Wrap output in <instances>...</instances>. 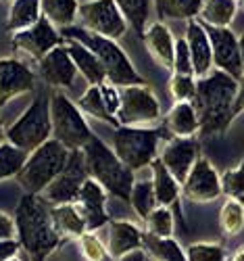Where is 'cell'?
<instances>
[{
    "instance_id": "1",
    "label": "cell",
    "mask_w": 244,
    "mask_h": 261,
    "mask_svg": "<svg viewBox=\"0 0 244 261\" xmlns=\"http://www.w3.org/2000/svg\"><path fill=\"white\" fill-rule=\"evenodd\" d=\"M238 94V80L224 71H211L207 77L196 80L194 109L201 121V134H224L234 121V100Z\"/></svg>"
},
{
    "instance_id": "2",
    "label": "cell",
    "mask_w": 244,
    "mask_h": 261,
    "mask_svg": "<svg viewBox=\"0 0 244 261\" xmlns=\"http://www.w3.org/2000/svg\"><path fill=\"white\" fill-rule=\"evenodd\" d=\"M17 241L32 261H46L59 247L61 236L55 230L50 205L40 194H23L15 211Z\"/></svg>"
},
{
    "instance_id": "3",
    "label": "cell",
    "mask_w": 244,
    "mask_h": 261,
    "mask_svg": "<svg viewBox=\"0 0 244 261\" xmlns=\"http://www.w3.org/2000/svg\"><path fill=\"white\" fill-rule=\"evenodd\" d=\"M84 159L88 167V176L98 182L109 194H115L117 199L129 203V194L134 188V171H131L117 155L113 146L104 144L102 138L92 136L84 148Z\"/></svg>"
},
{
    "instance_id": "4",
    "label": "cell",
    "mask_w": 244,
    "mask_h": 261,
    "mask_svg": "<svg viewBox=\"0 0 244 261\" xmlns=\"http://www.w3.org/2000/svg\"><path fill=\"white\" fill-rule=\"evenodd\" d=\"M61 36L65 40H77L82 42L84 46L90 48L98 61L102 63L104 67V73H106V80L111 84H115L117 88H125V86H138V84H146L140 73L136 71V67L131 65L129 57L125 55V50L117 44V40H109V38H102L98 34H92L84 28H67L63 30Z\"/></svg>"
},
{
    "instance_id": "5",
    "label": "cell",
    "mask_w": 244,
    "mask_h": 261,
    "mask_svg": "<svg viewBox=\"0 0 244 261\" xmlns=\"http://www.w3.org/2000/svg\"><path fill=\"white\" fill-rule=\"evenodd\" d=\"M163 138L161 127H125L119 125L113 132V150L115 155L131 169L140 171L159 159V144Z\"/></svg>"
},
{
    "instance_id": "6",
    "label": "cell",
    "mask_w": 244,
    "mask_h": 261,
    "mask_svg": "<svg viewBox=\"0 0 244 261\" xmlns=\"http://www.w3.org/2000/svg\"><path fill=\"white\" fill-rule=\"evenodd\" d=\"M50 138H52L50 96L40 94L21 113V117L11 127H7V142H11L13 146L30 155Z\"/></svg>"
},
{
    "instance_id": "7",
    "label": "cell",
    "mask_w": 244,
    "mask_h": 261,
    "mask_svg": "<svg viewBox=\"0 0 244 261\" xmlns=\"http://www.w3.org/2000/svg\"><path fill=\"white\" fill-rule=\"evenodd\" d=\"M69 153L61 142L50 138L48 142H44L40 148H36L34 153L28 155V161L23 169L19 171V184L25 188L30 194H42L59 173L65 169L69 159Z\"/></svg>"
},
{
    "instance_id": "8",
    "label": "cell",
    "mask_w": 244,
    "mask_h": 261,
    "mask_svg": "<svg viewBox=\"0 0 244 261\" xmlns=\"http://www.w3.org/2000/svg\"><path fill=\"white\" fill-rule=\"evenodd\" d=\"M50 123L52 138L67 150H82L94 136L79 107L65 92H55L50 96Z\"/></svg>"
},
{
    "instance_id": "9",
    "label": "cell",
    "mask_w": 244,
    "mask_h": 261,
    "mask_svg": "<svg viewBox=\"0 0 244 261\" xmlns=\"http://www.w3.org/2000/svg\"><path fill=\"white\" fill-rule=\"evenodd\" d=\"M161 119V105L148 84L121 88L117 123L125 127H152Z\"/></svg>"
},
{
    "instance_id": "10",
    "label": "cell",
    "mask_w": 244,
    "mask_h": 261,
    "mask_svg": "<svg viewBox=\"0 0 244 261\" xmlns=\"http://www.w3.org/2000/svg\"><path fill=\"white\" fill-rule=\"evenodd\" d=\"M77 19L84 30L109 40H119L129 28L115 0H86L79 5Z\"/></svg>"
},
{
    "instance_id": "11",
    "label": "cell",
    "mask_w": 244,
    "mask_h": 261,
    "mask_svg": "<svg viewBox=\"0 0 244 261\" xmlns=\"http://www.w3.org/2000/svg\"><path fill=\"white\" fill-rule=\"evenodd\" d=\"M88 178H90V176H88L84 150H71L65 169L59 173V176L46 188H44V192L40 194V197L46 201L50 207L75 203L77 194H79V190H82V186H84V182Z\"/></svg>"
},
{
    "instance_id": "12",
    "label": "cell",
    "mask_w": 244,
    "mask_h": 261,
    "mask_svg": "<svg viewBox=\"0 0 244 261\" xmlns=\"http://www.w3.org/2000/svg\"><path fill=\"white\" fill-rule=\"evenodd\" d=\"M207 34L213 48V67L240 82L244 77V71H242L238 36L230 28H207Z\"/></svg>"
},
{
    "instance_id": "13",
    "label": "cell",
    "mask_w": 244,
    "mask_h": 261,
    "mask_svg": "<svg viewBox=\"0 0 244 261\" xmlns=\"http://www.w3.org/2000/svg\"><path fill=\"white\" fill-rule=\"evenodd\" d=\"M182 194L192 203H211L221 197V176L209 159L198 157L182 184Z\"/></svg>"
},
{
    "instance_id": "14",
    "label": "cell",
    "mask_w": 244,
    "mask_h": 261,
    "mask_svg": "<svg viewBox=\"0 0 244 261\" xmlns=\"http://www.w3.org/2000/svg\"><path fill=\"white\" fill-rule=\"evenodd\" d=\"M63 44V36L61 32L50 25L46 19H40L36 25L23 30V32H17L13 34V46L19 53H25L32 59L40 61L42 57H46L52 48Z\"/></svg>"
},
{
    "instance_id": "15",
    "label": "cell",
    "mask_w": 244,
    "mask_h": 261,
    "mask_svg": "<svg viewBox=\"0 0 244 261\" xmlns=\"http://www.w3.org/2000/svg\"><path fill=\"white\" fill-rule=\"evenodd\" d=\"M36 88L34 71L23 61L15 57L0 59V107H5L15 96L28 94Z\"/></svg>"
},
{
    "instance_id": "16",
    "label": "cell",
    "mask_w": 244,
    "mask_h": 261,
    "mask_svg": "<svg viewBox=\"0 0 244 261\" xmlns=\"http://www.w3.org/2000/svg\"><path fill=\"white\" fill-rule=\"evenodd\" d=\"M198 153H201V146H198L194 138H173L165 144L159 159L171 176L180 184H184L190 169L194 167L198 157H201Z\"/></svg>"
},
{
    "instance_id": "17",
    "label": "cell",
    "mask_w": 244,
    "mask_h": 261,
    "mask_svg": "<svg viewBox=\"0 0 244 261\" xmlns=\"http://www.w3.org/2000/svg\"><path fill=\"white\" fill-rule=\"evenodd\" d=\"M38 71L44 77V82L52 88H71L75 77L79 75L65 44L52 48L46 57H42L38 61Z\"/></svg>"
},
{
    "instance_id": "18",
    "label": "cell",
    "mask_w": 244,
    "mask_h": 261,
    "mask_svg": "<svg viewBox=\"0 0 244 261\" xmlns=\"http://www.w3.org/2000/svg\"><path fill=\"white\" fill-rule=\"evenodd\" d=\"M106 190L94 182L92 178H88L77 194V201L73 203L79 211V215L84 217L88 232H94L98 228H102L109 222V213H106Z\"/></svg>"
},
{
    "instance_id": "19",
    "label": "cell",
    "mask_w": 244,
    "mask_h": 261,
    "mask_svg": "<svg viewBox=\"0 0 244 261\" xmlns=\"http://www.w3.org/2000/svg\"><path fill=\"white\" fill-rule=\"evenodd\" d=\"M184 38L188 42L194 77L196 80L207 77L213 71V48H211V40H209L207 28L198 19H190Z\"/></svg>"
},
{
    "instance_id": "20",
    "label": "cell",
    "mask_w": 244,
    "mask_h": 261,
    "mask_svg": "<svg viewBox=\"0 0 244 261\" xmlns=\"http://www.w3.org/2000/svg\"><path fill=\"white\" fill-rule=\"evenodd\" d=\"M144 46L154 63H159L165 69H173V53H175V38L171 30L163 21H154L150 23L142 36Z\"/></svg>"
},
{
    "instance_id": "21",
    "label": "cell",
    "mask_w": 244,
    "mask_h": 261,
    "mask_svg": "<svg viewBox=\"0 0 244 261\" xmlns=\"http://www.w3.org/2000/svg\"><path fill=\"white\" fill-rule=\"evenodd\" d=\"M109 257L121 259L131 251H140L144 249V232L131 222L119 220V222H111L109 230Z\"/></svg>"
},
{
    "instance_id": "22",
    "label": "cell",
    "mask_w": 244,
    "mask_h": 261,
    "mask_svg": "<svg viewBox=\"0 0 244 261\" xmlns=\"http://www.w3.org/2000/svg\"><path fill=\"white\" fill-rule=\"evenodd\" d=\"M65 46H67V50L75 63L77 73L88 82V86H100L102 82H106V73H104L102 63L98 61V57L90 48L84 46L77 40H67Z\"/></svg>"
},
{
    "instance_id": "23",
    "label": "cell",
    "mask_w": 244,
    "mask_h": 261,
    "mask_svg": "<svg viewBox=\"0 0 244 261\" xmlns=\"http://www.w3.org/2000/svg\"><path fill=\"white\" fill-rule=\"evenodd\" d=\"M165 125L173 138H194L201 132V121L192 102H175L165 117Z\"/></svg>"
},
{
    "instance_id": "24",
    "label": "cell",
    "mask_w": 244,
    "mask_h": 261,
    "mask_svg": "<svg viewBox=\"0 0 244 261\" xmlns=\"http://www.w3.org/2000/svg\"><path fill=\"white\" fill-rule=\"evenodd\" d=\"M150 176H152V186H154L157 205L159 207L177 205V201H180V194H182V184L167 171V167L161 163V159H154L152 161Z\"/></svg>"
},
{
    "instance_id": "25",
    "label": "cell",
    "mask_w": 244,
    "mask_h": 261,
    "mask_svg": "<svg viewBox=\"0 0 244 261\" xmlns=\"http://www.w3.org/2000/svg\"><path fill=\"white\" fill-rule=\"evenodd\" d=\"M40 11L42 17L55 25L59 32L73 28L79 13V3L77 0H40Z\"/></svg>"
},
{
    "instance_id": "26",
    "label": "cell",
    "mask_w": 244,
    "mask_h": 261,
    "mask_svg": "<svg viewBox=\"0 0 244 261\" xmlns=\"http://www.w3.org/2000/svg\"><path fill=\"white\" fill-rule=\"evenodd\" d=\"M50 215H52L55 230L59 232L61 238H75L77 241L82 234L88 232L84 217L79 215V211H77V207L73 203L50 207Z\"/></svg>"
},
{
    "instance_id": "27",
    "label": "cell",
    "mask_w": 244,
    "mask_h": 261,
    "mask_svg": "<svg viewBox=\"0 0 244 261\" xmlns=\"http://www.w3.org/2000/svg\"><path fill=\"white\" fill-rule=\"evenodd\" d=\"M42 19L40 0H11L9 17H7V30L11 34L23 32L32 25H36Z\"/></svg>"
},
{
    "instance_id": "28",
    "label": "cell",
    "mask_w": 244,
    "mask_h": 261,
    "mask_svg": "<svg viewBox=\"0 0 244 261\" xmlns=\"http://www.w3.org/2000/svg\"><path fill=\"white\" fill-rule=\"evenodd\" d=\"M238 13V0H205L198 21L207 28H230Z\"/></svg>"
},
{
    "instance_id": "29",
    "label": "cell",
    "mask_w": 244,
    "mask_h": 261,
    "mask_svg": "<svg viewBox=\"0 0 244 261\" xmlns=\"http://www.w3.org/2000/svg\"><path fill=\"white\" fill-rule=\"evenodd\" d=\"M159 21L173 19V21H190L201 15L205 0H152Z\"/></svg>"
},
{
    "instance_id": "30",
    "label": "cell",
    "mask_w": 244,
    "mask_h": 261,
    "mask_svg": "<svg viewBox=\"0 0 244 261\" xmlns=\"http://www.w3.org/2000/svg\"><path fill=\"white\" fill-rule=\"evenodd\" d=\"M121 15L125 17L127 25L134 30L138 36H144L148 28V17L152 11V0H115Z\"/></svg>"
},
{
    "instance_id": "31",
    "label": "cell",
    "mask_w": 244,
    "mask_h": 261,
    "mask_svg": "<svg viewBox=\"0 0 244 261\" xmlns=\"http://www.w3.org/2000/svg\"><path fill=\"white\" fill-rule=\"evenodd\" d=\"M129 205L134 207L136 215L140 217L142 222H146V217L159 207L157 205V197H154L152 176L134 182V188H131V194H129Z\"/></svg>"
},
{
    "instance_id": "32",
    "label": "cell",
    "mask_w": 244,
    "mask_h": 261,
    "mask_svg": "<svg viewBox=\"0 0 244 261\" xmlns=\"http://www.w3.org/2000/svg\"><path fill=\"white\" fill-rule=\"evenodd\" d=\"M77 107H79V111H82V113H88V115H92V117L98 119V121H104V123H111V125L119 127L117 117H115V115H111V111H109L106 105H104V98H102V92H100V86H88V90L79 96Z\"/></svg>"
},
{
    "instance_id": "33",
    "label": "cell",
    "mask_w": 244,
    "mask_h": 261,
    "mask_svg": "<svg viewBox=\"0 0 244 261\" xmlns=\"http://www.w3.org/2000/svg\"><path fill=\"white\" fill-rule=\"evenodd\" d=\"M144 249L157 261H188L186 251L171 238H157L144 232Z\"/></svg>"
},
{
    "instance_id": "34",
    "label": "cell",
    "mask_w": 244,
    "mask_h": 261,
    "mask_svg": "<svg viewBox=\"0 0 244 261\" xmlns=\"http://www.w3.org/2000/svg\"><path fill=\"white\" fill-rule=\"evenodd\" d=\"M25 161H28V153L13 146L11 142H3L0 144V180L17 178Z\"/></svg>"
},
{
    "instance_id": "35",
    "label": "cell",
    "mask_w": 244,
    "mask_h": 261,
    "mask_svg": "<svg viewBox=\"0 0 244 261\" xmlns=\"http://www.w3.org/2000/svg\"><path fill=\"white\" fill-rule=\"evenodd\" d=\"M219 226L226 236H238L244 230V205L228 199L219 211Z\"/></svg>"
},
{
    "instance_id": "36",
    "label": "cell",
    "mask_w": 244,
    "mask_h": 261,
    "mask_svg": "<svg viewBox=\"0 0 244 261\" xmlns=\"http://www.w3.org/2000/svg\"><path fill=\"white\" fill-rule=\"evenodd\" d=\"M146 234L157 238H171L173 236V213L169 207H157L146 217Z\"/></svg>"
},
{
    "instance_id": "37",
    "label": "cell",
    "mask_w": 244,
    "mask_h": 261,
    "mask_svg": "<svg viewBox=\"0 0 244 261\" xmlns=\"http://www.w3.org/2000/svg\"><path fill=\"white\" fill-rule=\"evenodd\" d=\"M221 194L244 205V159L238 167L221 173Z\"/></svg>"
},
{
    "instance_id": "38",
    "label": "cell",
    "mask_w": 244,
    "mask_h": 261,
    "mask_svg": "<svg viewBox=\"0 0 244 261\" xmlns=\"http://www.w3.org/2000/svg\"><path fill=\"white\" fill-rule=\"evenodd\" d=\"M169 92L175 102H194L196 96V77L194 75H177L169 80Z\"/></svg>"
},
{
    "instance_id": "39",
    "label": "cell",
    "mask_w": 244,
    "mask_h": 261,
    "mask_svg": "<svg viewBox=\"0 0 244 261\" xmlns=\"http://www.w3.org/2000/svg\"><path fill=\"white\" fill-rule=\"evenodd\" d=\"M188 261H228L226 249L217 243H192L186 249Z\"/></svg>"
},
{
    "instance_id": "40",
    "label": "cell",
    "mask_w": 244,
    "mask_h": 261,
    "mask_svg": "<svg viewBox=\"0 0 244 261\" xmlns=\"http://www.w3.org/2000/svg\"><path fill=\"white\" fill-rule=\"evenodd\" d=\"M82 257L86 261H109V249L100 243V238L94 232H86L77 238Z\"/></svg>"
},
{
    "instance_id": "41",
    "label": "cell",
    "mask_w": 244,
    "mask_h": 261,
    "mask_svg": "<svg viewBox=\"0 0 244 261\" xmlns=\"http://www.w3.org/2000/svg\"><path fill=\"white\" fill-rule=\"evenodd\" d=\"M173 73L177 75H194L192 71V59L188 50V42L186 38H177L175 40V53H173Z\"/></svg>"
},
{
    "instance_id": "42",
    "label": "cell",
    "mask_w": 244,
    "mask_h": 261,
    "mask_svg": "<svg viewBox=\"0 0 244 261\" xmlns=\"http://www.w3.org/2000/svg\"><path fill=\"white\" fill-rule=\"evenodd\" d=\"M100 92H102V98H104V105L111 111V115L117 117V111H119V98H121V88H117L115 84H111L109 80L100 84Z\"/></svg>"
},
{
    "instance_id": "43",
    "label": "cell",
    "mask_w": 244,
    "mask_h": 261,
    "mask_svg": "<svg viewBox=\"0 0 244 261\" xmlns=\"http://www.w3.org/2000/svg\"><path fill=\"white\" fill-rule=\"evenodd\" d=\"M15 236H17L15 220L0 211V241H11V238H15Z\"/></svg>"
},
{
    "instance_id": "44",
    "label": "cell",
    "mask_w": 244,
    "mask_h": 261,
    "mask_svg": "<svg viewBox=\"0 0 244 261\" xmlns=\"http://www.w3.org/2000/svg\"><path fill=\"white\" fill-rule=\"evenodd\" d=\"M21 245L17 238H11V241H0V261H9L13 257H17Z\"/></svg>"
},
{
    "instance_id": "45",
    "label": "cell",
    "mask_w": 244,
    "mask_h": 261,
    "mask_svg": "<svg viewBox=\"0 0 244 261\" xmlns=\"http://www.w3.org/2000/svg\"><path fill=\"white\" fill-rule=\"evenodd\" d=\"M242 111H244V77L238 82V94H236V100H234V111H232L234 119H236Z\"/></svg>"
},
{
    "instance_id": "46",
    "label": "cell",
    "mask_w": 244,
    "mask_h": 261,
    "mask_svg": "<svg viewBox=\"0 0 244 261\" xmlns=\"http://www.w3.org/2000/svg\"><path fill=\"white\" fill-rule=\"evenodd\" d=\"M117 261H146V253H144V249H140V251H131V253H127L125 257L117 259Z\"/></svg>"
},
{
    "instance_id": "47",
    "label": "cell",
    "mask_w": 244,
    "mask_h": 261,
    "mask_svg": "<svg viewBox=\"0 0 244 261\" xmlns=\"http://www.w3.org/2000/svg\"><path fill=\"white\" fill-rule=\"evenodd\" d=\"M230 261H244V245L240 247V249H236L234 251V255H232V259Z\"/></svg>"
},
{
    "instance_id": "48",
    "label": "cell",
    "mask_w": 244,
    "mask_h": 261,
    "mask_svg": "<svg viewBox=\"0 0 244 261\" xmlns=\"http://www.w3.org/2000/svg\"><path fill=\"white\" fill-rule=\"evenodd\" d=\"M238 44H240V57H242V71H244V32L238 36Z\"/></svg>"
},
{
    "instance_id": "49",
    "label": "cell",
    "mask_w": 244,
    "mask_h": 261,
    "mask_svg": "<svg viewBox=\"0 0 244 261\" xmlns=\"http://www.w3.org/2000/svg\"><path fill=\"white\" fill-rule=\"evenodd\" d=\"M7 142V129H5V123L0 121V144Z\"/></svg>"
},
{
    "instance_id": "50",
    "label": "cell",
    "mask_w": 244,
    "mask_h": 261,
    "mask_svg": "<svg viewBox=\"0 0 244 261\" xmlns=\"http://www.w3.org/2000/svg\"><path fill=\"white\" fill-rule=\"evenodd\" d=\"M238 7H240V9L244 11V0H238Z\"/></svg>"
},
{
    "instance_id": "51",
    "label": "cell",
    "mask_w": 244,
    "mask_h": 261,
    "mask_svg": "<svg viewBox=\"0 0 244 261\" xmlns=\"http://www.w3.org/2000/svg\"><path fill=\"white\" fill-rule=\"evenodd\" d=\"M9 261H21V259H19V257H13V259H9Z\"/></svg>"
},
{
    "instance_id": "52",
    "label": "cell",
    "mask_w": 244,
    "mask_h": 261,
    "mask_svg": "<svg viewBox=\"0 0 244 261\" xmlns=\"http://www.w3.org/2000/svg\"><path fill=\"white\" fill-rule=\"evenodd\" d=\"M146 261H157V259H148V257H146Z\"/></svg>"
},
{
    "instance_id": "53",
    "label": "cell",
    "mask_w": 244,
    "mask_h": 261,
    "mask_svg": "<svg viewBox=\"0 0 244 261\" xmlns=\"http://www.w3.org/2000/svg\"><path fill=\"white\" fill-rule=\"evenodd\" d=\"M3 3H11V0H3Z\"/></svg>"
}]
</instances>
